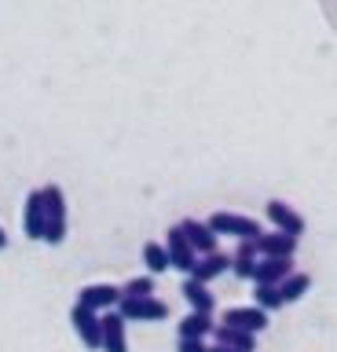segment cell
<instances>
[{"instance_id": "7a4b0ae2", "label": "cell", "mask_w": 337, "mask_h": 352, "mask_svg": "<svg viewBox=\"0 0 337 352\" xmlns=\"http://www.w3.org/2000/svg\"><path fill=\"white\" fill-rule=\"evenodd\" d=\"M205 224L213 228L216 239H220V235H231V239L242 242V239H260V235H264L257 220H253V217H242V213H213Z\"/></svg>"}, {"instance_id": "9c48e42d", "label": "cell", "mask_w": 337, "mask_h": 352, "mask_svg": "<svg viewBox=\"0 0 337 352\" xmlns=\"http://www.w3.org/2000/svg\"><path fill=\"white\" fill-rule=\"evenodd\" d=\"M293 275V257H264L257 261V272H253V283H264V286H279Z\"/></svg>"}, {"instance_id": "603a6c76", "label": "cell", "mask_w": 337, "mask_h": 352, "mask_svg": "<svg viewBox=\"0 0 337 352\" xmlns=\"http://www.w3.org/2000/svg\"><path fill=\"white\" fill-rule=\"evenodd\" d=\"M62 239H67V220H48L45 224V242L48 246H59Z\"/></svg>"}, {"instance_id": "e0dca14e", "label": "cell", "mask_w": 337, "mask_h": 352, "mask_svg": "<svg viewBox=\"0 0 337 352\" xmlns=\"http://www.w3.org/2000/svg\"><path fill=\"white\" fill-rule=\"evenodd\" d=\"M40 195H45L48 220H67V195H62L59 184H45V187H40Z\"/></svg>"}, {"instance_id": "5bb4252c", "label": "cell", "mask_w": 337, "mask_h": 352, "mask_svg": "<svg viewBox=\"0 0 337 352\" xmlns=\"http://www.w3.org/2000/svg\"><path fill=\"white\" fill-rule=\"evenodd\" d=\"M180 294H183V301L191 305V312H209L213 316V308H216V297L209 294V286L205 283H198V279H183V286H180Z\"/></svg>"}, {"instance_id": "30bf717a", "label": "cell", "mask_w": 337, "mask_h": 352, "mask_svg": "<svg viewBox=\"0 0 337 352\" xmlns=\"http://www.w3.org/2000/svg\"><path fill=\"white\" fill-rule=\"evenodd\" d=\"M180 231L187 235V242L194 246V253H198V257H205V253H216V235H213V228L205 224V220L187 217V220L180 224Z\"/></svg>"}, {"instance_id": "5b68a950", "label": "cell", "mask_w": 337, "mask_h": 352, "mask_svg": "<svg viewBox=\"0 0 337 352\" xmlns=\"http://www.w3.org/2000/svg\"><path fill=\"white\" fill-rule=\"evenodd\" d=\"M165 253H169V264H172V268H180L183 275H191L194 264H198V253H194L187 235L180 231V224L165 231Z\"/></svg>"}, {"instance_id": "3957f363", "label": "cell", "mask_w": 337, "mask_h": 352, "mask_svg": "<svg viewBox=\"0 0 337 352\" xmlns=\"http://www.w3.org/2000/svg\"><path fill=\"white\" fill-rule=\"evenodd\" d=\"M70 323H73V330H78L84 349L103 352V316L100 312H92V308H84V305H73L70 308Z\"/></svg>"}, {"instance_id": "7c38bea8", "label": "cell", "mask_w": 337, "mask_h": 352, "mask_svg": "<svg viewBox=\"0 0 337 352\" xmlns=\"http://www.w3.org/2000/svg\"><path fill=\"white\" fill-rule=\"evenodd\" d=\"M213 338H216V345H227V349H238V352H257V334H249V330L216 323L213 327Z\"/></svg>"}, {"instance_id": "52a82bcc", "label": "cell", "mask_w": 337, "mask_h": 352, "mask_svg": "<svg viewBox=\"0 0 337 352\" xmlns=\"http://www.w3.org/2000/svg\"><path fill=\"white\" fill-rule=\"evenodd\" d=\"M45 224H48V213H45V195L30 191L26 195V209H23V228H26V239H45Z\"/></svg>"}, {"instance_id": "6da1fadb", "label": "cell", "mask_w": 337, "mask_h": 352, "mask_svg": "<svg viewBox=\"0 0 337 352\" xmlns=\"http://www.w3.org/2000/svg\"><path fill=\"white\" fill-rule=\"evenodd\" d=\"M117 312L125 323H161V319H169V305L161 297H121Z\"/></svg>"}, {"instance_id": "ba28073f", "label": "cell", "mask_w": 337, "mask_h": 352, "mask_svg": "<svg viewBox=\"0 0 337 352\" xmlns=\"http://www.w3.org/2000/svg\"><path fill=\"white\" fill-rule=\"evenodd\" d=\"M220 323L238 327V330H249V334H260V330L268 327V312H264V308H257V305H249V308H227V312L220 316Z\"/></svg>"}, {"instance_id": "2e32d148", "label": "cell", "mask_w": 337, "mask_h": 352, "mask_svg": "<svg viewBox=\"0 0 337 352\" xmlns=\"http://www.w3.org/2000/svg\"><path fill=\"white\" fill-rule=\"evenodd\" d=\"M213 316L209 312H187L176 323V330H180V338H202L205 341V334H213Z\"/></svg>"}, {"instance_id": "8992f818", "label": "cell", "mask_w": 337, "mask_h": 352, "mask_svg": "<svg viewBox=\"0 0 337 352\" xmlns=\"http://www.w3.org/2000/svg\"><path fill=\"white\" fill-rule=\"evenodd\" d=\"M264 213H268L271 224H275V231H282V235H293V239L304 235V217H301L293 206L279 202V198H271V202L264 206Z\"/></svg>"}, {"instance_id": "44dd1931", "label": "cell", "mask_w": 337, "mask_h": 352, "mask_svg": "<svg viewBox=\"0 0 337 352\" xmlns=\"http://www.w3.org/2000/svg\"><path fill=\"white\" fill-rule=\"evenodd\" d=\"M121 297H154V275H136L121 286Z\"/></svg>"}, {"instance_id": "cb8c5ba5", "label": "cell", "mask_w": 337, "mask_h": 352, "mask_svg": "<svg viewBox=\"0 0 337 352\" xmlns=\"http://www.w3.org/2000/svg\"><path fill=\"white\" fill-rule=\"evenodd\" d=\"M176 352H209V345H205L202 338H180Z\"/></svg>"}, {"instance_id": "484cf974", "label": "cell", "mask_w": 337, "mask_h": 352, "mask_svg": "<svg viewBox=\"0 0 337 352\" xmlns=\"http://www.w3.org/2000/svg\"><path fill=\"white\" fill-rule=\"evenodd\" d=\"M0 250H8V231L0 228Z\"/></svg>"}, {"instance_id": "ffe728a7", "label": "cell", "mask_w": 337, "mask_h": 352, "mask_svg": "<svg viewBox=\"0 0 337 352\" xmlns=\"http://www.w3.org/2000/svg\"><path fill=\"white\" fill-rule=\"evenodd\" d=\"M253 305H257V308H264V312L271 316V312H279V308L286 305V301H282L279 286H264V283H257V286H253Z\"/></svg>"}, {"instance_id": "9a60e30c", "label": "cell", "mask_w": 337, "mask_h": 352, "mask_svg": "<svg viewBox=\"0 0 337 352\" xmlns=\"http://www.w3.org/2000/svg\"><path fill=\"white\" fill-rule=\"evenodd\" d=\"M257 250H260V257H293L297 253V239L282 235V231H271V235L257 239Z\"/></svg>"}, {"instance_id": "4fadbf2b", "label": "cell", "mask_w": 337, "mask_h": 352, "mask_svg": "<svg viewBox=\"0 0 337 352\" xmlns=\"http://www.w3.org/2000/svg\"><path fill=\"white\" fill-rule=\"evenodd\" d=\"M224 272H231V257L216 250V253H205V257H198V264H194V272H191V279H198V283L209 286L216 275H224Z\"/></svg>"}, {"instance_id": "d4e9b609", "label": "cell", "mask_w": 337, "mask_h": 352, "mask_svg": "<svg viewBox=\"0 0 337 352\" xmlns=\"http://www.w3.org/2000/svg\"><path fill=\"white\" fill-rule=\"evenodd\" d=\"M209 352H238V349H227V345H209Z\"/></svg>"}, {"instance_id": "277c9868", "label": "cell", "mask_w": 337, "mask_h": 352, "mask_svg": "<svg viewBox=\"0 0 337 352\" xmlns=\"http://www.w3.org/2000/svg\"><path fill=\"white\" fill-rule=\"evenodd\" d=\"M78 305L92 308V312H100V316L114 312V308L121 305V286H114V283H89L78 294Z\"/></svg>"}, {"instance_id": "8fae6325", "label": "cell", "mask_w": 337, "mask_h": 352, "mask_svg": "<svg viewBox=\"0 0 337 352\" xmlns=\"http://www.w3.org/2000/svg\"><path fill=\"white\" fill-rule=\"evenodd\" d=\"M103 352H128V338H125V319L121 312H103Z\"/></svg>"}, {"instance_id": "ac0fdd59", "label": "cell", "mask_w": 337, "mask_h": 352, "mask_svg": "<svg viewBox=\"0 0 337 352\" xmlns=\"http://www.w3.org/2000/svg\"><path fill=\"white\" fill-rule=\"evenodd\" d=\"M308 290H312V275L308 272H293L286 283H279V294H282V301H286V305L290 301H301Z\"/></svg>"}, {"instance_id": "7402d4cb", "label": "cell", "mask_w": 337, "mask_h": 352, "mask_svg": "<svg viewBox=\"0 0 337 352\" xmlns=\"http://www.w3.org/2000/svg\"><path fill=\"white\" fill-rule=\"evenodd\" d=\"M231 272L238 275V279H253V272H257V257H235V253H231Z\"/></svg>"}, {"instance_id": "d6986e66", "label": "cell", "mask_w": 337, "mask_h": 352, "mask_svg": "<svg viewBox=\"0 0 337 352\" xmlns=\"http://www.w3.org/2000/svg\"><path fill=\"white\" fill-rule=\"evenodd\" d=\"M143 264H147V275H161L169 272V253H165V242H147L143 246Z\"/></svg>"}]
</instances>
